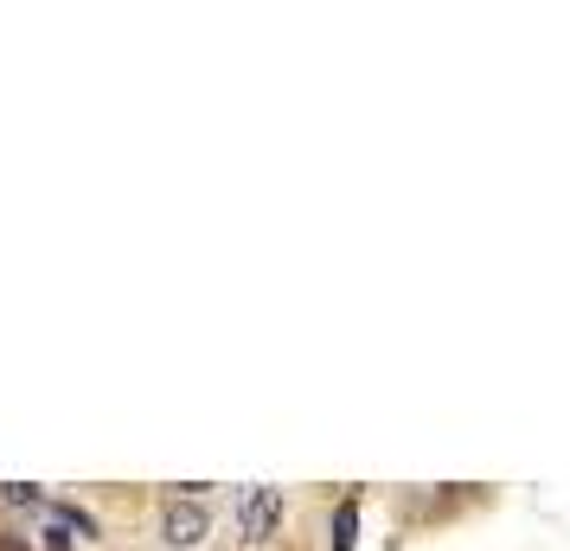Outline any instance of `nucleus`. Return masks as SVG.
Returning a JSON list of instances; mask_svg holds the SVG:
<instances>
[{"instance_id":"4","label":"nucleus","mask_w":570,"mask_h":551,"mask_svg":"<svg viewBox=\"0 0 570 551\" xmlns=\"http://www.w3.org/2000/svg\"><path fill=\"white\" fill-rule=\"evenodd\" d=\"M7 500H13V506H32V500H39V488H27V481H13V488H7Z\"/></svg>"},{"instance_id":"1","label":"nucleus","mask_w":570,"mask_h":551,"mask_svg":"<svg viewBox=\"0 0 570 551\" xmlns=\"http://www.w3.org/2000/svg\"><path fill=\"white\" fill-rule=\"evenodd\" d=\"M160 532H167V545H199L212 532V520H206V506L199 500H174L167 506V520H160Z\"/></svg>"},{"instance_id":"5","label":"nucleus","mask_w":570,"mask_h":551,"mask_svg":"<svg viewBox=\"0 0 570 551\" xmlns=\"http://www.w3.org/2000/svg\"><path fill=\"white\" fill-rule=\"evenodd\" d=\"M0 551H32V545L20 539V532H0Z\"/></svg>"},{"instance_id":"2","label":"nucleus","mask_w":570,"mask_h":551,"mask_svg":"<svg viewBox=\"0 0 570 551\" xmlns=\"http://www.w3.org/2000/svg\"><path fill=\"white\" fill-rule=\"evenodd\" d=\"M276 520H283V494H276V488H250V494H244V532L263 539Z\"/></svg>"},{"instance_id":"3","label":"nucleus","mask_w":570,"mask_h":551,"mask_svg":"<svg viewBox=\"0 0 570 551\" xmlns=\"http://www.w3.org/2000/svg\"><path fill=\"white\" fill-rule=\"evenodd\" d=\"M353 539H360V506L346 500V506L334 513V551H353Z\"/></svg>"}]
</instances>
